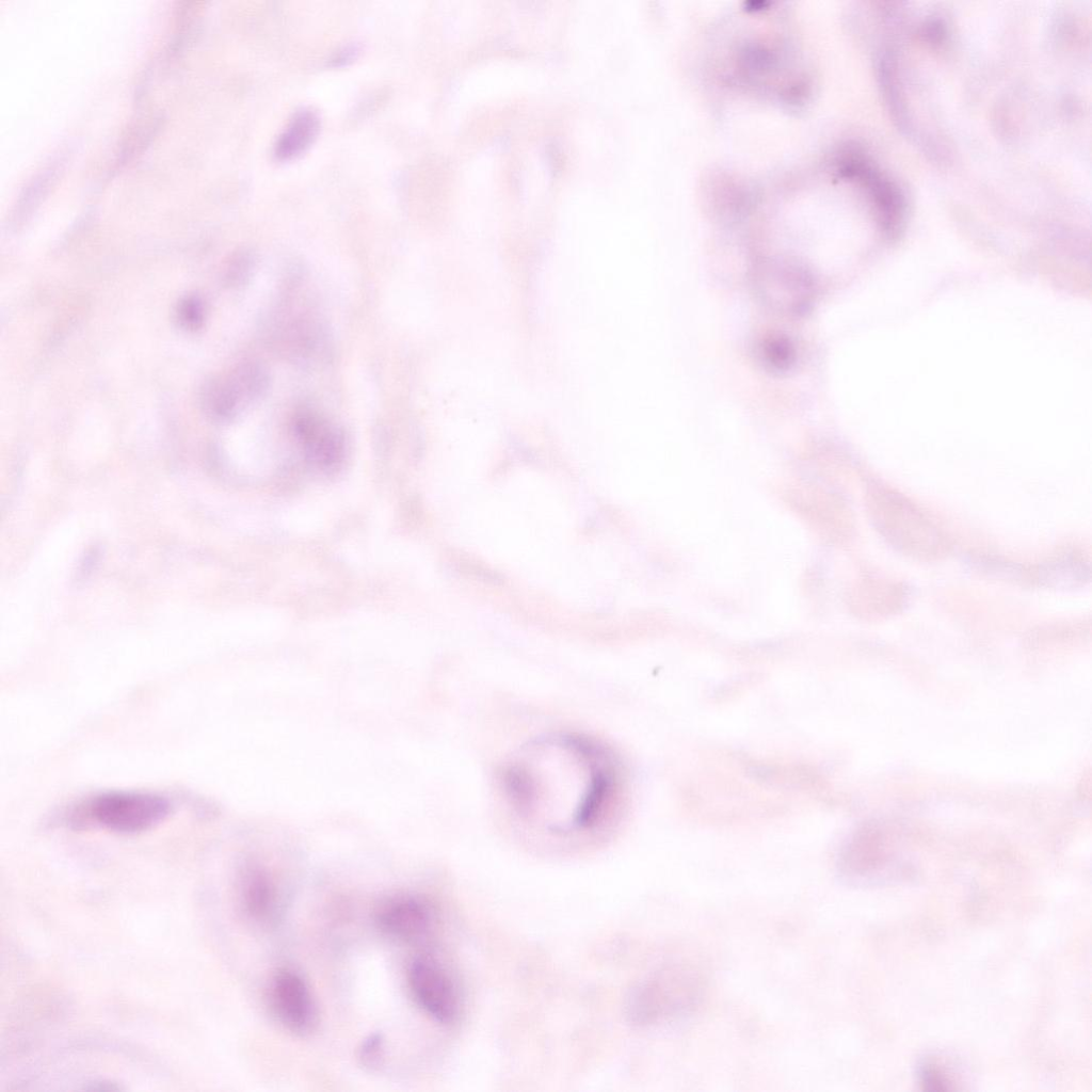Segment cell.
Listing matches in <instances>:
<instances>
[{
  "mask_svg": "<svg viewBox=\"0 0 1092 1092\" xmlns=\"http://www.w3.org/2000/svg\"><path fill=\"white\" fill-rule=\"evenodd\" d=\"M498 781L518 824L561 839L612 826L627 792L625 771L614 753L575 733L528 742L503 765Z\"/></svg>",
  "mask_w": 1092,
  "mask_h": 1092,
  "instance_id": "6da1fadb",
  "label": "cell"
},
{
  "mask_svg": "<svg viewBox=\"0 0 1092 1092\" xmlns=\"http://www.w3.org/2000/svg\"><path fill=\"white\" fill-rule=\"evenodd\" d=\"M163 796L144 791H108L90 799L80 808L81 819L110 832L131 835L152 829L171 814Z\"/></svg>",
  "mask_w": 1092,
  "mask_h": 1092,
  "instance_id": "7a4b0ae2",
  "label": "cell"
},
{
  "mask_svg": "<svg viewBox=\"0 0 1092 1092\" xmlns=\"http://www.w3.org/2000/svg\"><path fill=\"white\" fill-rule=\"evenodd\" d=\"M703 995L704 978L697 968L673 964L640 990L637 1016L643 1023L684 1021L700 1006Z\"/></svg>",
  "mask_w": 1092,
  "mask_h": 1092,
  "instance_id": "3957f363",
  "label": "cell"
},
{
  "mask_svg": "<svg viewBox=\"0 0 1092 1092\" xmlns=\"http://www.w3.org/2000/svg\"><path fill=\"white\" fill-rule=\"evenodd\" d=\"M270 387V375L259 363L241 364L228 375L205 383L200 392L204 412L213 420L234 419L247 404L264 396Z\"/></svg>",
  "mask_w": 1092,
  "mask_h": 1092,
  "instance_id": "277c9868",
  "label": "cell"
},
{
  "mask_svg": "<svg viewBox=\"0 0 1092 1092\" xmlns=\"http://www.w3.org/2000/svg\"><path fill=\"white\" fill-rule=\"evenodd\" d=\"M408 990L419 1008L435 1022L453 1024L460 1014V996L447 969L434 958L416 957L407 967Z\"/></svg>",
  "mask_w": 1092,
  "mask_h": 1092,
  "instance_id": "5b68a950",
  "label": "cell"
},
{
  "mask_svg": "<svg viewBox=\"0 0 1092 1092\" xmlns=\"http://www.w3.org/2000/svg\"><path fill=\"white\" fill-rule=\"evenodd\" d=\"M269 1003L279 1024L296 1035L310 1034L318 1024V1009L311 990L293 968H278L269 984Z\"/></svg>",
  "mask_w": 1092,
  "mask_h": 1092,
  "instance_id": "8992f818",
  "label": "cell"
},
{
  "mask_svg": "<svg viewBox=\"0 0 1092 1092\" xmlns=\"http://www.w3.org/2000/svg\"><path fill=\"white\" fill-rule=\"evenodd\" d=\"M374 921L389 937L416 942L429 934L435 921V913L424 897L397 893L380 901L374 910Z\"/></svg>",
  "mask_w": 1092,
  "mask_h": 1092,
  "instance_id": "52a82bcc",
  "label": "cell"
},
{
  "mask_svg": "<svg viewBox=\"0 0 1092 1092\" xmlns=\"http://www.w3.org/2000/svg\"><path fill=\"white\" fill-rule=\"evenodd\" d=\"M292 433L311 465L331 470L341 463L346 451L343 432L318 412L303 408L294 414Z\"/></svg>",
  "mask_w": 1092,
  "mask_h": 1092,
  "instance_id": "ba28073f",
  "label": "cell"
},
{
  "mask_svg": "<svg viewBox=\"0 0 1092 1092\" xmlns=\"http://www.w3.org/2000/svg\"><path fill=\"white\" fill-rule=\"evenodd\" d=\"M239 903L244 915L254 922L274 920L278 906V889L273 877L257 864L246 865L239 880Z\"/></svg>",
  "mask_w": 1092,
  "mask_h": 1092,
  "instance_id": "9c48e42d",
  "label": "cell"
},
{
  "mask_svg": "<svg viewBox=\"0 0 1092 1092\" xmlns=\"http://www.w3.org/2000/svg\"><path fill=\"white\" fill-rule=\"evenodd\" d=\"M320 128L318 114L310 109L298 111L278 136L274 155L278 160H291L304 152L316 139Z\"/></svg>",
  "mask_w": 1092,
  "mask_h": 1092,
  "instance_id": "30bf717a",
  "label": "cell"
},
{
  "mask_svg": "<svg viewBox=\"0 0 1092 1092\" xmlns=\"http://www.w3.org/2000/svg\"><path fill=\"white\" fill-rule=\"evenodd\" d=\"M176 319L187 331H197L205 320V307L197 295H187L177 304Z\"/></svg>",
  "mask_w": 1092,
  "mask_h": 1092,
  "instance_id": "8fae6325",
  "label": "cell"
},
{
  "mask_svg": "<svg viewBox=\"0 0 1092 1092\" xmlns=\"http://www.w3.org/2000/svg\"><path fill=\"white\" fill-rule=\"evenodd\" d=\"M385 1054V1040L382 1033H372L368 1035L360 1044L358 1049V1060L360 1064L372 1071L378 1069L383 1060Z\"/></svg>",
  "mask_w": 1092,
  "mask_h": 1092,
  "instance_id": "7c38bea8",
  "label": "cell"
},
{
  "mask_svg": "<svg viewBox=\"0 0 1092 1092\" xmlns=\"http://www.w3.org/2000/svg\"><path fill=\"white\" fill-rule=\"evenodd\" d=\"M255 267V259L250 252L242 251L236 254L226 268L225 278L227 284L238 286L244 284Z\"/></svg>",
  "mask_w": 1092,
  "mask_h": 1092,
  "instance_id": "4fadbf2b",
  "label": "cell"
},
{
  "mask_svg": "<svg viewBox=\"0 0 1092 1092\" xmlns=\"http://www.w3.org/2000/svg\"><path fill=\"white\" fill-rule=\"evenodd\" d=\"M921 1080L929 1089L934 1090H946L949 1088L948 1086L951 1085V1081L945 1072L933 1062H926L921 1066Z\"/></svg>",
  "mask_w": 1092,
  "mask_h": 1092,
  "instance_id": "5bb4252c",
  "label": "cell"
}]
</instances>
